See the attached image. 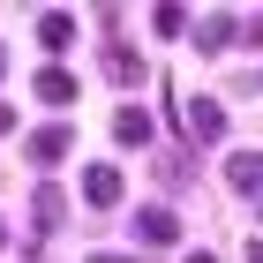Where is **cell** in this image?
Here are the masks:
<instances>
[{"label": "cell", "mask_w": 263, "mask_h": 263, "mask_svg": "<svg viewBox=\"0 0 263 263\" xmlns=\"http://www.w3.org/2000/svg\"><path fill=\"white\" fill-rule=\"evenodd\" d=\"M181 263H218V256H211V248H196V256H181Z\"/></svg>", "instance_id": "14"}, {"label": "cell", "mask_w": 263, "mask_h": 263, "mask_svg": "<svg viewBox=\"0 0 263 263\" xmlns=\"http://www.w3.org/2000/svg\"><path fill=\"white\" fill-rule=\"evenodd\" d=\"M248 45H263V15H248Z\"/></svg>", "instance_id": "13"}, {"label": "cell", "mask_w": 263, "mask_h": 263, "mask_svg": "<svg viewBox=\"0 0 263 263\" xmlns=\"http://www.w3.org/2000/svg\"><path fill=\"white\" fill-rule=\"evenodd\" d=\"M0 248H8V218H0Z\"/></svg>", "instance_id": "18"}, {"label": "cell", "mask_w": 263, "mask_h": 263, "mask_svg": "<svg viewBox=\"0 0 263 263\" xmlns=\"http://www.w3.org/2000/svg\"><path fill=\"white\" fill-rule=\"evenodd\" d=\"M68 143H76V136L53 121V128H30V143H23V151H30V165H61V158H68Z\"/></svg>", "instance_id": "2"}, {"label": "cell", "mask_w": 263, "mask_h": 263, "mask_svg": "<svg viewBox=\"0 0 263 263\" xmlns=\"http://www.w3.org/2000/svg\"><path fill=\"white\" fill-rule=\"evenodd\" d=\"M30 226H38V233L61 226V188H38V196H30Z\"/></svg>", "instance_id": "8"}, {"label": "cell", "mask_w": 263, "mask_h": 263, "mask_svg": "<svg viewBox=\"0 0 263 263\" xmlns=\"http://www.w3.org/2000/svg\"><path fill=\"white\" fill-rule=\"evenodd\" d=\"M113 136H121L128 151H136V143H151V113H136V105H128L121 121H113Z\"/></svg>", "instance_id": "10"}, {"label": "cell", "mask_w": 263, "mask_h": 263, "mask_svg": "<svg viewBox=\"0 0 263 263\" xmlns=\"http://www.w3.org/2000/svg\"><path fill=\"white\" fill-rule=\"evenodd\" d=\"M90 263H136V256H90Z\"/></svg>", "instance_id": "17"}, {"label": "cell", "mask_w": 263, "mask_h": 263, "mask_svg": "<svg viewBox=\"0 0 263 263\" xmlns=\"http://www.w3.org/2000/svg\"><path fill=\"white\" fill-rule=\"evenodd\" d=\"M83 203L113 211V203H121V173H113V165H83Z\"/></svg>", "instance_id": "4"}, {"label": "cell", "mask_w": 263, "mask_h": 263, "mask_svg": "<svg viewBox=\"0 0 263 263\" xmlns=\"http://www.w3.org/2000/svg\"><path fill=\"white\" fill-rule=\"evenodd\" d=\"M248 263H263V241H248Z\"/></svg>", "instance_id": "16"}, {"label": "cell", "mask_w": 263, "mask_h": 263, "mask_svg": "<svg viewBox=\"0 0 263 263\" xmlns=\"http://www.w3.org/2000/svg\"><path fill=\"white\" fill-rule=\"evenodd\" d=\"M151 30H158V38H181L188 15H181V8H158V15H151Z\"/></svg>", "instance_id": "12"}, {"label": "cell", "mask_w": 263, "mask_h": 263, "mask_svg": "<svg viewBox=\"0 0 263 263\" xmlns=\"http://www.w3.org/2000/svg\"><path fill=\"white\" fill-rule=\"evenodd\" d=\"M226 181L241 188V196H263V151H233L226 158Z\"/></svg>", "instance_id": "5"}, {"label": "cell", "mask_w": 263, "mask_h": 263, "mask_svg": "<svg viewBox=\"0 0 263 263\" xmlns=\"http://www.w3.org/2000/svg\"><path fill=\"white\" fill-rule=\"evenodd\" d=\"M188 136L196 143H226V105L218 98H196L188 105Z\"/></svg>", "instance_id": "3"}, {"label": "cell", "mask_w": 263, "mask_h": 263, "mask_svg": "<svg viewBox=\"0 0 263 263\" xmlns=\"http://www.w3.org/2000/svg\"><path fill=\"white\" fill-rule=\"evenodd\" d=\"M105 76L113 83H143V61L128 53V45H105Z\"/></svg>", "instance_id": "9"}, {"label": "cell", "mask_w": 263, "mask_h": 263, "mask_svg": "<svg viewBox=\"0 0 263 263\" xmlns=\"http://www.w3.org/2000/svg\"><path fill=\"white\" fill-rule=\"evenodd\" d=\"M226 38H233V15H203V23H196V45H211V53H218Z\"/></svg>", "instance_id": "11"}, {"label": "cell", "mask_w": 263, "mask_h": 263, "mask_svg": "<svg viewBox=\"0 0 263 263\" xmlns=\"http://www.w3.org/2000/svg\"><path fill=\"white\" fill-rule=\"evenodd\" d=\"M136 241L143 248H173L181 241V218H173L165 203H151V211H136Z\"/></svg>", "instance_id": "1"}, {"label": "cell", "mask_w": 263, "mask_h": 263, "mask_svg": "<svg viewBox=\"0 0 263 263\" xmlns=\"http://www.w3.org/2000/svg\"><path fill=\"white\" fill-rule=\"evenodd\" d=\"M0 68H8V53H0Z\"/></svg>", "instance_id": "19"}, {"label": "cell", "mask_w": 263, "mask_h": 263, "mask_svg": "<svg viewBox=\"0 0 263 263\" xmlns=\"http://www.w3.org/2000/svg\"><path fill=\"white\" fill-rule=\"evenodd\" d=\"M38 38L53 45V53H61V45H76V15H68V8H45V15H38Z\"/></svg>", "instance_id": "6"}, {"label": "cell", "mask_w": 263, "mask_h": 263, "mask_svg": "<svg viewBox=\"0 0 263 263\" xmlns=\"http://www.w3.org/2000/svg\"><path fill=\"white\" fill-rule=\"evenodd\" d=\"M38 98L45 105H76V76H68V68H45V76H38Z\"/></svg>", "instance_id": "7"}, {"label": "cell", "mask_w": 263, "mask_h": 263, "mask_svg": "<svg viewBox=\"0 0 263 263\" xmlns=\"http://www.w3.org/2000/svg\"><path fill=\"white\" fill-rule=\"evenodd\" d=\"M8 128H15V113H8V105H0V136H8Z\"/></svg>", "instance_id": "15"}]
</instances>
